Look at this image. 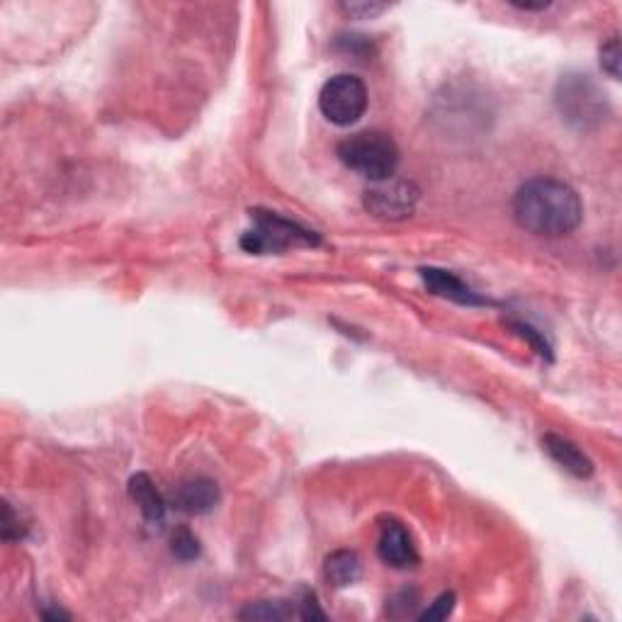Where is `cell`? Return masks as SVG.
I'll return each mask as SVG.
<instances>
[{"instance_id":"obj_1","label":"cell","mask_w":622,"mask_h":622,"mask_svg":"<svg viewBox=\"0 0 622 622\" xmlns=\"http://www.w3.org/2000/svg\"><path fill=\"white\" fill-rule=\"evenodd\" d=\"M513 217L530 234L559 239L579 229L584 205L579 192L564 180L533 178L520 185L513 197Z\"/></svg>"},{"instance_id":"obj_2","label":"cell","mask_w":622,"mask_h":622,"mask_svg":"<svg viewBox=\"0 0 622 622\" xmlns=\"http://www.w3.org/2000/svg\"><path fill=\"white\" fill-rule=\"evenodd\" d=\"M338 158L353 173L363 175L372 183L392 180L399 168V146L384 132H358L343 139L336 149Z\"/></svg>"},{"instance_id":"obj_3","label":"cell","mask_w":622,"mask_h":622,"mask_svg":"<svg viewBox=\"0 0 622 622\" xmlns=\"http://www.w3.org/2000/svg\"><path fill=\"white\" fill-rule=\"evenodd\" d=\"M253 214V229L246 231L241 239V248L256 256L265 253H285L287 248L297 246H319L321 236L316 231L307 229L299 222L280 217L277 212H263L256 209Z\"/></svg>"},{"instance_id":"obj_4","label":"cell","mask_w":622,"mask_h":622,"mask_svg":"<svg viewBox=\"0 0 622 622\" xmlns=\"http://www.w3.org/2000/svg\"><path fill=\"white\" fill-rule=\"evenodd\" d=\"M554 103H557L562 120H567L576 129L596 127L608 115V103H605L603 90L588 76H581V73L562 76V81L557 83V90H554Z\"/></svg>"},{"instance_id":"obj_5","label":"cell","mask_w":622,"mask_h":622,"mask_svg":"<svg viewBox=\"0 0 622 622\" xmlns=\"http://www.w3.org/2000/svg\"><path fill=\"white\" fill-rule=\"evenodd\" d=\"M367 86L353 73H336L324 83L319 93V110L336 127H350L365 115Z\"/></svg>"},{"instance_id":"obj_6","label":"cell","mask_w":622,"mask_h":622,"mask_svg":"<svg viewBox=\"0 0 622 622\" xmlns=\"http://www.w3.org/2000/svg\"><path fill=\"white\" fill-rule=\"evenodd\" d=\"M418 188L409 180H384L365 192V209L384 222H401L416 212Z\"/></svg>"},{"instance_id":"obj_7","label":"cell","mask_w":622,"mask_h":622,"mask_svg":"<svg viewBox=\"0 0 622 622\" xmlns=\"http://www.w3.org/2000/svg\"><path fill=\"white\" fill-rule=\"evenodd\" d=\"M219 501H222L219 484L207 477L185 479V482L175 486L171 494L173 508L188 513V516H205V513L217 508Z\"/></svg>"},{"instance_id":"obj_8","label":"cell","mask_w":622,"mask_h":622,"mask_svg":"<svg viewBox=\"0 0 622 622\" xmlns=\"http://www.w3.org/2000/svg\"><path fill=\"white\" fill-rule=\"evenodd\" d=\"M377 554L387 567L394 569H411L418 564V552L411 533L399 523V520L389 518L382 525L380 540H377Z\"/></svg>"},{"instance_id":"obj_9","label":"cell","mask_w":622,"mask_h":622,"mask_svg":"<svg viewBox=\"0 0 622 622\" xmlns=\"http://www.w3.org/2000/svg\"><path fill=\"white\" fill-rule=\"evenodd\" d=\"M421 277L433 294H440V297L452 299L457 304H465V307H484V304H489V299L474 292L472 287L465 285L457 275L448 273V270L421 268Z\"/></svg>"},{"instance_id":"obj_10","label":"cell","mask_w":622,"mask_h":622,"mask_svg":"<svg viewBox=\"0 0 622 622\" xmlns=\"http://www.w3.org/2000/svg\"><path fill=\"white\" fill-rule=\"evenodd\" d=\"M542 445H545V452L557 462L564 472H569L571 477L576 479H588L593 474V462L588 460V455L579 448L576 443H571L569 438H562V435L547 433L542 438Z\"/></svg>"},{"instance_id":"obj_11","label":"cell","mask_w":622,"mask_h":622,"mask_svg":"<svg viewBox=\"0 0 622 622\" xmlns=\"http://www.w3.org/2000/svg\"><path fill=\"white\" fill-rule=\"evenodd\" d=\"M129 499L137 503V508L141 511V516L151 523H161L166 518V508L168 503L163 499L161 491L156 489V484L151 482L149 474H134L129 479Z\"/></svg>"},{"instance_id":"obj_12","label":"cell","mask_w":622,"mask_h":622,"mask_svg":"<svg viewBox=\"0 0 622 622\" xmlns=\"http://www.w3.org/2000/svg\"><path fill=\"white\" fill-rule=\"evenodd\" d=\"M324 574L331 586L346 588V586H353L355 581L360 579V574H363V564H360L358 554L355 552L338 550V552L329 554V559H326Z\"/></svg>"},{"instance_id":"obj_13","label":"cell","mask_w":622,"mask_h":622,"mask_svg":"<svg viewBox=\"0 0 622 622\" xmlns=\"http://www.w3.org/2000/svg\"><path fill=\"white\" fill-rule=\"evenodd\" d=\"M290 615L292 610L282 608V603L275 601H258L241 610V620H285Z\"/></svg>"},{"instance_id":"obj_14","label":"cell","mask_w":622,"mask_h":622,"mask_svg":"<svg viewBox=\"0 0 622 622\" xmlns=\"http://www.w3.org/2000/svg\"><path fill=\"white\" fill-rule=\"evenodd\" d=\"M341 10L353 20H372L377 15L387 13L389 5L387 3H375V0H350V3H341Z\"/></svg>"},{"instance_id":"obj_15","label":"cell","mask_w":622,"mask_h":622,"mask_svg":"<svg viewBox=\"0 0 622 622\" xmlns=\"http://www.w3.org/2000/svg\"><path fill=\"white\" fill-rule=\"evenodd\" d=\"M173 554L183 562H190V559L200 557V540L190 533V530L180 528L178 533L173 535Z\"/></svg>"},{"instance_id":"obj_16","label":"cell","mask_w":622,"mask_h":622,"mask_svg":"<svg viewBox=\"0 0 622 622\" xmlns=\"http://www.w3.org/2000/svg\"><path fill=\"white\" fill-rule=\"evenodd\" d=\"M620 37L613 35L608 42L601 44V66L610 78H620Z\"/></svg>"},{"instance_id":"obj_17","label":"cell","mask_w":622,"mask_h":622,"mask_svg":"<svg viewBox=\"0 0 622 622\" xmlns=\"http://www.w3.org/2000/svg\"><path fill=\"white\" fill-rule=\"evenodd\" d=\"M452 608H455V593H443L418 615V620H445L452 613Z\"/></svg>"},{"instance_id":"obj_18","label":"cell","mask_w":622,"mask_h":622,"mask_svg":"<svg viewBox=\"0 0 622 622\" xmlns=\"http://www.w3.org/2000/svg\"><path fill=\"white\" fill-rule=\"evenodd\" d=\"M22 537H25V528H22L20 518H15L10 503H3V540L15 542V540H22Z\"/></svg>"},{"instance_id":"obj_19","label":"cell","mask_w":622,"mask_h":622,"mask_svg":"<svg viewBox=\"0 0 622 622\" xmlns=\"http://www.w3.org/2000/svg\"><path fill=\"white\" fill-rule=\"evenodd\" d=\"M513 329H516L523 338H528V341L533 343V348L542 355V358L552 360V348L547 346V341L540 336V333L533 331V329H530V326H525V324H513Z\"/></svg>"},{"instance_id":"obj_20","label":"cell","mask_w":622,"mask_h":622,"mask_svg":"<svg viewBox=\"0 0 622 622\" xmlns=\"http://www.w3.org/2000/svg\"><path fill=\"white\" fill-rule=\"evenodd\" d=\"M299 618L302 620H326V613L319 608L314 593H304L302 603H299Z\"/></svg>"},{"instance_id":"obj_21","label":"cell","mask_w":622,"mask_h":622,"mask_svg":"<svg viewBox=\"0 0 622 622\" xmlns=\"http://www.w3.org/2000/svg\"><path fill=\"white\" fill-rule=\"evenodd\" d=\"M513 8H518V10H547L550 8V3H511Z\"/></svg>"}]
</instances>
